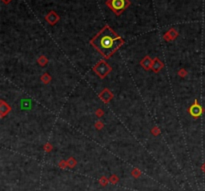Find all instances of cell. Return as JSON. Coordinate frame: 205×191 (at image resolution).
<instances>
[{
	"label": "cell",
	"instance_id": "cell-1",
	"mask_svg": "<svg viewBox=\"0 0 205 191\" xmlns=\"http://www.w3.org/2000/svg\"><path fill=\"white\" fill-rule=\"evenodd\" d=\"M123 43L124 40L122 37L108 25L104 26L101 31L91 40V44L106 58L110 57Z\"/></svg>",
	"mask_w": 205,
	"mask_h": 191
},
{
	"label": "cell",
	"instance_id": "cell-2",
	"mask_svg": "<svg viewBox=\"0 0 205 191\" xmlns=\"http://www.w3.org/2000/svg\"><path fill=\"white\" fill-rule=\"evenodd\" d=\"M106 5L115 14L120 15L130 5V1L129 0H107L106 1Z\"/></svg>",
	"mask_w": 205,
	"mask_h": 191
},
{
	"label": "cell",
	"instance_id": "cell-3",
	"mask_svg": "<svg viewBox=\"0 0 205 191\" xmlns=\"http://www.w3.org/2000/svg\"><path fill=\"white\" fill-rule=\"evenodd\" d=\"M95 71L97 72V74L100 75V77H104L106 74L110 71V67L108 66L107 63L104 61L99 62V64L95 67Z\"/></svg>",
	"mask_w": 205,
	"mask_h": 191
},
{
	"label": "cell",
	"instance_id": "cell-4",
	"mask_svg": "<svg viewBox=\"0 0 205 191\" xmlns=\"http://www.w3.org/2000/svg\"><path fill=\"white\" fill-rule=\"evenodd\" d=\"M189 113L192 115L193 117H199L200 115L203 113V109L202 107L197 103V101H195V103L189 108Z\"/></svg>",
	"mask_w": 205,
	"mask_h": 191
},
{
	"label": "cell",
	"instance_id": "cell-5",
	"mask_svg": "<svg viewBox=\"0 0 205 191\" xmlns=\"http://www.w3.org/2000/svg\"><path fill=\"white\" fill-rule=\"evenodd\" d=\"M45 19H46V21H48L51 25H54L58 20H59V16H58L55 12L51 11L46 17H45Z\"/></svg>",
	"mask_w": 205,
	"mask_h": 191
},
{
	"label": "cell",
	"instance_id": "cell-6",
	"mask_svg": "<svg viewBox=\"0 0 205 191\" xmlns=\"http://www.w3.org/2000/svg\"><path fill=\"white\" fill-rule=\"evenodd\" d=\"M175 36H177V32L175 31L174 29H171L170 31L168 32V33L165 35V38H168V39H172V38H174Z\"/></svg>",
	"mask_w": 205,
	"mask_h": 191
},
{
	"label": "cell",
	"instance_id": "cell-7",
	"mask_svg": "<svg viewBox=\"0 0 205 191\" xmlns=\"http://www.w3.org/2000/svg\"><path fill=\"white\" fill-rule=\"evenodd\" d=\"M141 64H142V66H143V67H145L146 69H148L150 66H152L151 61H150L149 57H146V59H145V60H143V61L141 62Z\"/></svg>",
	"mask_w": 205,
	"mask_h": 191
},
{
	"label": "cell",
	"instance_id": "cell-8",
	"mask_svg": "<svg viewBox=\"0 0 205 191\" xmlns=\"http://www.w3.org/2000/svg\"><path fill=\"white\" fill-rule=\"evenodd\" d=\"M161 67H162V63L159 62L158 59H155V64H152V68L154 69V71H158Z\"/></svg>",
	"mask_w": 205,
	"mask_h": 191
},
{
	"label": "cell",
	"instance_id": "cell-9",
	"mask_svg": "<svg viewBox=\"0 0 205 191\" xmlns=\"http://www.w3.org/2000/svg\"><path fill=\"white\" fill-rule=\"evenodd\" d=\"M10 1H11V0H2V2H3V3H5V4L9 3Z\"/></svg>",
	"mask_w": 205,
	"mask_h": 191
},
{
	"label": "cell",
	"instance_id": "cell-10",
	"mask_svg": "<svg viewBox=\"0 0 205 191\" xmlns=\"http://www.w3.org/2000/svg\"><path fill=\"white\" fill-rule=\"evenodd\" d=\"M204 170H205V169H204Z\"/></svg>",
	"mask_w": 205,
	"mask_h": 191
}]
</instances>
